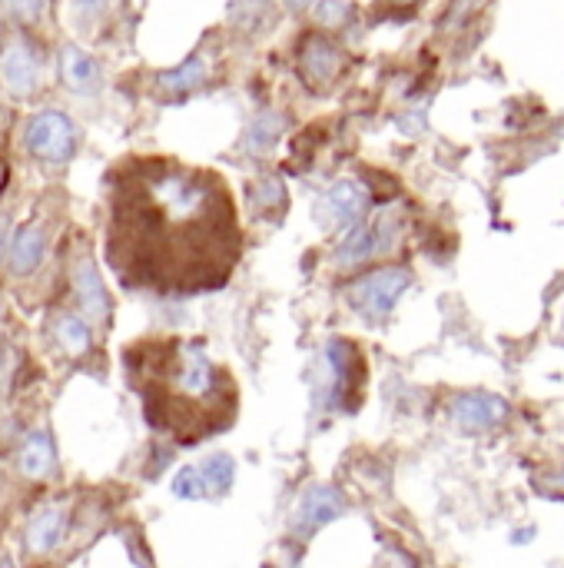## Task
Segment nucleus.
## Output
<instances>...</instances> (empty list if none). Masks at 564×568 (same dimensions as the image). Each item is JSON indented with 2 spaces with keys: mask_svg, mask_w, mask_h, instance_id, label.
<instances>
[{
  "mask_svg": "<svg viewBox=\"0 0 564 568\" xmlns=\"http://www.w3.org/2000/svg\"><path fill=\"white\" fill-rule=\"evenodd\" d=\"M106 256L136 286H219L239 256L229 193L196 170L136 163L116 183Z\"/></svg>",
  "mask_w": 564,
  "mask_h": 568,
  "instance_id": "f257e3e1",
  "label": "nucleus"
},
{
  "mask_svg": "<svg viewBox=\"0 0 564 568\" xmlns=\"http://www.w3.org/2000/svg\"><path fill=\"white\" fill-rule=\"evenodd\" d=\"M229 379L216 373L203 349L176 343L160 359V369L146 379L143 399L153 426L176 433L180 439H203L206 433L219 429L233 416V396L223 399Z\"/></svg>",
  "mask_w": 564,
  "mask_h": 568,
  "instance_id": "f03ea898",
  "label": "nucleus"
},
{
  "mask_svg": "<svg viewBox=\"0 0 564 568\" xmlns=\"http://www.w3.org/2000/svg\"><path fill=\"white\" fill-rule=\"evenodd\" d=\"M409 283H412L409 270L386 266V270H376V273H366V276L352 280V283L346 286V300H349V306H352L356 313H362L366 320L382 323V320L396 310V303H399V296L409 290Z\"/></svg>",
  "mask_w": 564,
  "mask_h": 568,
  "instance_id": "7ed1b4c3",
  "label": "nucleus"
},
{
  "mask_svg": "<svg viewBox=\"0 0 564 568\" xmlns=\"http://www.w3.org/2000/svg\"><path fill=\"white\" fill-rule=\"evenodd\" d=\"M399 236H402V216L396 210H382L369 223H352V230L346 233V240L336 250V260H339V266H359L372 256L392 253Z\"/></svg>",
  "mask_w": 564,
  "mask_h": 568,
  "instance_id": "20e7f679",
  "label": "nucleus"
},
{
  "mask_svg": "<svg viewBox=\"0 0 564 568\" xmlns=\"http://www.w3.org/2000/svg\"><path fill=\"white\" fill-rule=\"evenodd\" d=\"M23 140H27V150L33 156H40V160H47V163H63L73 153V126H70L66 113H60V110L37 113L27 123Z\"/></svg>",
  "mask_w": 564,
  "mask_h": 568,
  "instance_id": "39448f33",
  "label": "nucleus"
},
{
  "mask_svg": "<svg viewBox=\"0 0 564 568\" xmlns=\"http://www.w3.org/2000/svg\"><path fill=\"white\" fill-rule=\"evenodd\" d=\"M509 419V403L495 393H462L452 399V423L465 436H485L502 429Z\"/></svg>",
  "mask_w": 564,
  "mask_h": 568,
  "instance_id": "423d86ee",
  "label": "nucleus"
},
{
  "mask_svg": "<svg viewBox=\"0 0 564 568\" xmlns=\"http://www.w3.org/2000/svg\"><path fill=\"white\" fill-rule=\"evenodd\" d=\"M342 513H346V499H342L339 489H332V486H312V489H306V496L299 499V506L293 513V536L296 539H309L322 526L336 523Z\"/></svg>",
  "mask_w": 564,
  "mask_h": 568,
  "instance_id": "0eeeda50",
  "label": "nucleus"
},
{
  "mask_svg": "<svg viewBox=\"0 0 564 568\" xmlns=\"http://www.w3.org/2000/svg\"><path fill=\"white\" fill-rule=\"evenodd\" d=\"M366 206H369L366 186H359L356 180H342V183H336V186H329L322 193V200L316 206V216H319V223L326 230H332V226H352V223L362 220Z\"/></svg>",
  "mask_w": 564,
  "mask_h": 568,
  "instance_id": "6e6552de",
  "label": "nucleus"
},
{
  "mask_svg": "<svg viewBox=\"0 0 564 568\" xmlns=\"http://www.w3.org/2000/svg\"><path fill=\"white\" fill-rule=\"evenodd\" d=\"M0 80L13 90V93H33L40 83V60L37 53L23 43L13 40L3 57H0Z\"/></svg>",
  "mask_w": 564,
  "mask_h": 568,
  "instance_id": "1a4fd4ad",
  "label": "nucleus"
},
{
  "mask_svg": "<svg viewBox=\"0 0 564 568\" xmlns=\"http://www.w3.org/2000/svg\"><path fill=\"white\" fill-rule=\"evenodd\" d=\"M73 290H76L83 316H90V320H106L110 316V293H106V286H103V280H100V273H96L90 256L76 260V266H73Z\"/></svg>",
  "mask_w": 564,
  "mask_h": 568,
  "instance_id": "9d476101",
  "label": "nucleus"
},
{
  "mask_svg": "<svg viewBox=\"0 0 564 568\" xmlns=\"http://www.w3.org/2000/svg\"><path fill=\"white\" fill-rule=\"evenodd\" d=\"M299 63H302V73L312 83H329L339 73L342 57H339V50L326 37H309L302 43V50H299Z\"/></svg>",
  "mask_w": 564,
  "mask_h": 568,
  "instance_id": "9b49d317",
  "label": "nucleus"
},
{
  "mask_svg": "<svg viewBox=\"0 0 564 568\" xmlns=\"http://www.w3.org/2000/svg\"><path fill=\"white\" fill-rule=\"evenodd\" d=\"M43 250H47L43 233L37 226H23V230H17V236H13V243L7 250V263H10V270L17 276H27V273H33L40 266Z\"/></svg>",
  "mask_w": 564,
  "mask_h": 568,
  "instance_id": "f8f14e48",
  "label": "nucleus"
},
{
  "mask_svg": "<svg viewBox=\"0 0 564 568\" xmlns=\"http://www.w3.org/2000/svg\"><path fill=\"white\" fill-rule=\"evenodd\" d=\"M63 536H66V513L63 509H47V513H40L30 523V529H27V549L37 552V556H43V552L57 549L63 542Z\"/></svg>",
  "mask_w": 564,
  "mask_h": 568,
  "instance_id": "ddd939ff",
  "label": "nucleus"
},
{
  "mask_svg": "<svg viewBox=\"0 0 564 568\" xmlns=\"http://www.w3.org/2000/svg\"><path fill=\"white\" fill-rule=\"evenodd\" d=\"M17 463H20V473H23L27 479H43V476H50V469H53V463H57V449H53L50 433H33V436H27V443H23Z\"/></svg>",
  "mask_w": 564,
  "mask_h": 568,
  "instance_id": "4468645a",
  "label": "nucleus"
},
{
  "mask_svg": "<svg viewBox=\"0 0 564 568\" xmlns=\"http://www.w3.org/2000/svg\"><path fill=\"white\" fill-rule=\"evenodd\" d=\"M60 70H63V80L76 90V93H90L100 80V70H96V60L90 53H83L80 47H66L63 57H60Z\"/></svg>",
  "mask_w": 564,
  "mask_h": 568,
  "instance_id": "2eb2a0df",
  "label": "nucleus"
},
{
  "mask_svg": "<svg viewBox=\"0 0 564 568\" xmlns=\"http://www.w3.org/2000/svg\"><path fill=\"white\" fill-rule=\"evenodd\" d=\"M53 336H57V343L63 346V353H66V356H73V359L86 356V353H90V346H93L90 326H86L80 316H70V313H63V316L57 320Z\"/></svg>",
  "mask_w": 564,
  "mask_h": 568,
  "instance_id": "dca6fc26",
  "label": "nucleus"
},
{
  "mask_svg": "<svg viewBox=\"0 0 564 568\" xmlns=\"http://www.w3.org/2000/svg\"><path fill=\"white\" fill-rule=\"evenodd\" d=\"M206 83V63L203 60H186V63H180L176 70H170V73H160V87L166 90V93H189V90H196V87H203Z\"/></svg>",
  "mask_w": 564,
  "mask_h": 568,
  "instance_id": "f3484780",
  "label": "nucleus"
},
{
  "mask_svg": "<svg viewBox=\"0 0 564 568\" xmlns=\"http://www.w3.org/2000/svg\"><path fill=\"white\" fill-rule=\"evenodd\" d=\"M279 133H283V116H279V113H263V116H256V120L249 123L243 146H246L249 153H266V150L279 140Z\"/></svg>",
  "mask_w": 564,
  "mask_h": 568,
  "instance_id": "a211bd4d",
  "label": "nucleus"
},
{
  "mask_svg": "<svg viewBox=\"0 0 564 568\" xmlns=\"http://www.w3.org/2000/svg\"><path fill=\"white\" fill-rule=\"evenodd\" d=\"M199 473H203V483H206V493L209 496H223V493H229L233 489V479H236V463L229 459V456H213V459H206V466H199Z\"/></svg>",
  "mask_w": 564,
  "mask_h": 568,
  "instance_id": "6ab92c4d",
  "label": "nucleus"
},
{
  "mask_svg": "<svg viewBox=\"0 0 564 568\" xmlns=\"http://www.w3.org/2000/svg\"><path fill=\"white\" fill-rule=\"evenodd\" d=\"M170 489H173L176 499H203V496H209V493H206V483H203V473H199L196 466L180 469Z\"/></svg>",
  "mask_w": 564,
  "mask_h": 568,
  "instance_id": "aec40b11",
  "label": "nucleus"
},
{
  "mask_svg": "<svg viewBox=\"0 0 564 568\" xmlns=\"http://www.w3.org/2000/svg\"><path fill=\"white\" fill-rule=\"evenodd\" d=\"M346 17H349V3H342V0L316 3V23H322V27H342Z\"/></svg>",
  "mask_w": 564,
  "mask_h": 568,
  "instance_id": "412c9836",
  "label": "nucleus"
},
{
  "mask_svg": "<svg viewBox=\"0 0 564 568\" xmlns=\"http://www.w3.org/2000/svg\"><path fill=\"white\" fill-rule=\"evenodd\" d=\"M283 196H286V190H283V183H279L276 176H263V180L253 186V200H256L259 206H279Z\"/></svg>",
  "mask_w": 564,
  "mask_h": 568,
  "instance_id": "4be33fe9",
  "label": "nucleus"
},
{
  "mask_svg": "<svg viewBox=\"0 0 564 568\" xmlns=\"http://www.w3.org/2000/svg\"><path fill=\"white\" fill-rule=\"evenodd\" d=\"M3 7L20 23H37L43 17V0H3Z\"/></svg>",
  "mask_w": 564,
  "mask_h": 568,
  "instance_id": "5701e85b",
  "label": "nucleus"
},
{
  "mask_svg": "<svg viewBox=\"0 0 564 568\" xmlns=\"http://www.w3.org/2000/svg\"><path fill=\"white\" fill-rule=\"evenodd\" d=\"M103 3H106V0H73V10H76L83 20H93V17L103 10Z\"/></svg>",
  "mask_w": 564,
  "mask_h": 568,
  "instance_id": "b1692460",
  "label": "nucleus"
},
{
  "mask_svg": "<svg viewBox=\"0 0 564 568\" xmlns=\"http://www.w3.org/2000/svg\"><path fill=\"white\" fill-rule=\"evenodd\" d=\"M286 3V10H302V7H309V0H283Z\"/></svg>",
  "mask_w": 564,
  "mask_h": 568,
  "instance_id": "393cba45",
  "label": "nucleus"
},
{
  "mask_svg": "<svg viewBox=\"0 0 564 568\" xmlns=\"http://www.w3.org/2000/svg\"><path fill=\"white\" fill-rule=\"evenodd\" d=\"M3 243H7V220H0V260H3Z\"/></svg>",
  "mask_w": 564,
  "mask_h": 568,
  "instance_id": "a878e982",
  "label": "nucleus"
},
{
  "mask_svg": "<svg viewBox=\"0 0 564 568\" xmlns=\"http://www.w3.org/2000/svg\"><path fill=\"white\" fill-rule=\"evenodd\" d=\"M3 183H7V166L0 163V186H3Z\"/></svg>",
  "mask_w": 564,
  "mask_h": 568,
  "instance_id": "bb28decb",
  "label": "nucleus"
},
{
  "mask_svg": "<svg viewBox=\"0 0 564 568\" xmlns=\"http://www.w3.org/2000/svg\"><path fill=\"white\" fill-rule=\"evenodd\" d=\"M555 486H558V489H564V473L558 476V479H555Z\"/></svg>",
  "mask_w": 564,
  "mask_h": 568,
  "instance_id": "cd10ccee",
  "label": "nucleus"
}]
</instances>
